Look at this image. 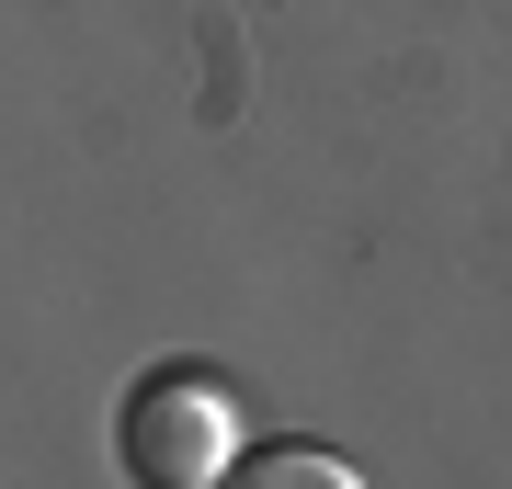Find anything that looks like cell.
Masks as SVG:
<instances>
[{"label":"cell","mask_w":512,"mask_h":489,"mask_svg":"<svg viewBox=\"0 0 512 489\" xmlns=\"http://www.w3.org/2000/svg\"><path fill=\"white\" fill-rule=\"evenodd\" d=\"M114 455H126L137 489H228L239 478V410L217 376H194V364H160V376L126 387V410H114Z\"/></svg>","instance_id":"obj_1"},{"label":"cell","mask_w":512,"mask_h":489,"mask_svg":"<svg viewBox=\"0 0 512 489\" xmlns=\"http://www.w3.org/2000/svg\"><path fill=\"white\" fill-rule=\"evenodd\" d=\"M228 489H365V478H353L330 444H251Z\"/></svg>","instance_id":"obj_2"}]
</instances>
